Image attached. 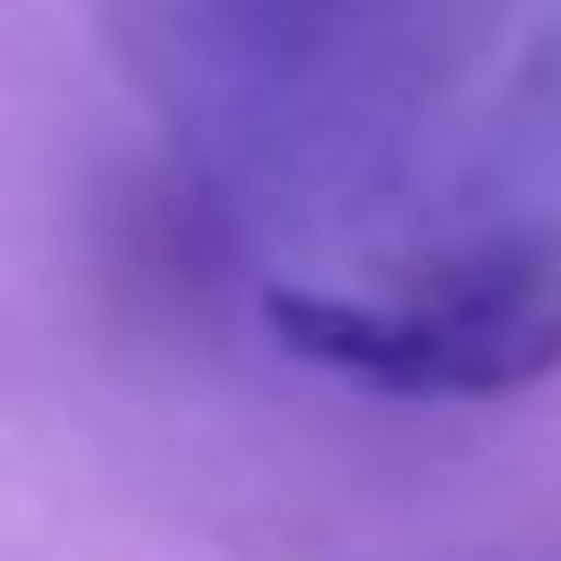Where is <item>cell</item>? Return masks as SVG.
Returning a JSON list of instances; mask_svg holds the SVG:
<instances>
[{"instance_id":"6da1fadb","label":"cell","mask_w":561,"mask_h":561,"mask_svg":"<svg viewBox=\"0 0 561 561\" xmlns=\"http://www.w3.org/2000/svg\"><path fill=\"white\" fill-rule=\"evenodd\" d=\"M263 324L307 368H333L386 394L491 403L561 368V263L500 245L456 272H430L394 307L333 298V289H263Z\"/></svg>"}]
</instances>
